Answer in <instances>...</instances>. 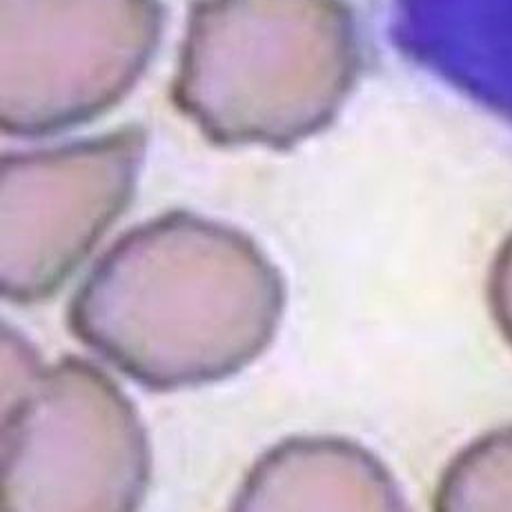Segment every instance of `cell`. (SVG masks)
Segmentation results:
<instances>
[{"label":"cell","mask_w":512,"mask_h":512,"mask_svg":"<svg viewBox=\"0 0 512 512\" xmlns=\"http://www.w3.org/2000/svg\"><path fill=\"white\" fill-rule=\"evenodd\" d=\"M141 127H123L0 163V290L18 305L63 288L130 205L145 156Z\"/></svg>","instance_id":"cell-5"},{"label":"cell","mask_w":512,"mask_h":512,"mask_svg":"<svg viewBox=\"0 0 512 512\" xmlns=\"http://www.w3.org/2000/svg\"><path fill=\"white\" fill-rule=\"evenodd\" d=\"M399 492L379 461L339 439H294L245 475L234 510H397Z\"/></svg>","instance_id":"cell-6"},{"label":"cell","mask_w":512,"mask_h":512,"mask_svg":"<svg viewBox=\"0 0 512 512\" xmlns=\"http://www.w3.org/2000/svg\"><path fill=\"white\" fill-rule=\"evenodd\" d=\"M3 512H130L150 488L152 452L123 390L94 363L45 368L3 337Z\"/></svg>","instance_id":"cell-3"},{"label":"cell","mask_w":512,"mask_h":512,"mask_svg":"<svg viewBox=\"0 0 512 512\" xmlns=\"http://www.w3.org/2000/svg\"><path fill=\"white\" fill-rule=\"evenodd\" d=\"M357 70L346 0H196L172 101L216 145L281 150L332 121Z\"/></svg>","instance_id":"cell-2"},{"label":"cell","mask_w":512,"mask_h":512,"mask_svg":"<svg viewBox=\"0 0 512 512\" xmlns=\"http://www.w3.org/2000/svg\"><path fill=\"white\" fill-rule=\"evenodd\" d=\"M161 0H0V127L56 134L110 112L141 81Z\"/></svg>","instance_id":"cell-4"},{"label":"cell","mask_w":512,"mask_h":512,"mask_svg":"<svg viewBox=\"0 0 512 512\" xmlns=\"http://www.w3.org/2000/svg\"><path fill=\"white\" fill-rule=\"evenodd\" d=\"M283 283L250 236L170 212L121 236L78 285L67 326L150 390L228 379L277 332Z\"/></svg>","instance_id":"cell-1"}]
</instances>
